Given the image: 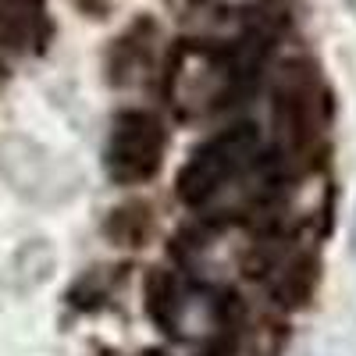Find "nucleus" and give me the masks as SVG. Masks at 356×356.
Here are the masks:
<instances>
[{
    "instance_id": "1",
    "label": "nucleus",
    "mask_w": 356,
    "mask_h": 356,
    "mask_svg": "<svg viewBox=\"0 0 356 356\" xmlns=\"http://www.w3.org/2000/svg\"><path fill=\"white\" fill-rule=\"evenodd\" d=\"M332 89L321 75V65L314 57H289L271 79V122L282 157L296 168H314V154L324 150V136L332 129Z\"/></svg>"
},
{
    "instance_id": "2",
    "label": "nucleus",
    "mask_w": 356,
    "mask_h": 356,
    "mask_svg": "<svg viewBox=\"0 0 356 356\" xmlns=\"http://www.w3.org/2000/svg\"><path fill=\"white\" fill-rule=\"evenodd\" d=\"M260 154H264V143H260L257 125H250V122H235L214 136H207L189 154V161L178 168L175 196L196 214L214 211L253 171Z\"/></svg>"
},
{
    "instance_id": "3",
    "label": "nucleus",
    "mask_w": 356,
    "mask_h": 356,
    "mask_svg": "<svg viewBox=\"0 0 356 356\" xmlns=\"http://www.w3.org/2000/svg\"><path fill=\"white\" fill-rule=\"evenodd\" d=\"M168 154V129L146 107H122L111 122L104 168L114 186H143L157 178Z\"/></svg>"
},
{
    "instance_id": "4",
    "label": "nucleus",
    "mask_w": 356,
    "mask_h": 356,
    "mask_svg": "<svg viewBox=\"0 0 356 356\" xmlns=\"http://www.w3.org/2000/svg\"><path fill=\"white\" fill-rule=\"evenodd\" d=\"M154 36H157L154 22H136L132 29H125V33L114 40V47H111V82L125 86V82H136L139 72L154 68V47H150Z\"/></svg>"
},
{
    "instance_id": "5",
    "label": "nucleus",
    "mask_w": 356,
    "mask_h": 356,
    "mask_svg": "<svg viewBox=\"0 0 356 356\" xmlns=\"http://www.w3.org/2000/svg\"><path fill=\"white\" fill-rule=\"evenodd\" d=\"M104 228H107V235H111L114 243H122V246H139V243L146 239V232H150V207L139 203V200L114 207Z\"/></svg>"
},
{
    "instance_id": "6",
    "label": "nucleus",
    "mask_w": 356,
    "mask_h": 356,
    "mask_svg": "<svg viewBox=\"0 0 356 356\" xmlns=\"http://www.w3.org/2000/svg\"><path fill=\"white\" fill-rule=\"evenodd\" d=\"M136 356H168V353H161V349H146V353H136Z\"/></svg>"
},
{
    "instance_id": "7",
    "label": "nucleus",
    "mask_w": 356,
    "mask_h": 356,
    "mask_svg": "<svg viewBox=\"0 0 356 356\" xmlns=\"http://www.w3.org/2000/svg\"><path fill=\"white\" fill-rule=\"evenodd\" d=\"M353 239H356V228H353Z\"/></svg>"
}]
</instances>
